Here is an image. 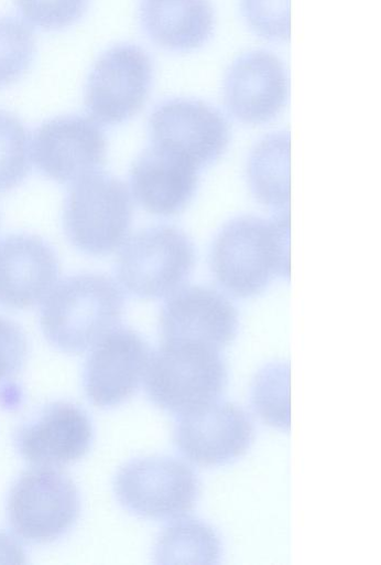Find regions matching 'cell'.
Instances as JSON below:
<instances>
[{"label": "cell", "instance_id": "1", "mask_svg": "<svg viewBox=\"0 0 381 565\" xmlns=\"http://www.w3.org/2000/svg\"><path fill=\"white\" fill-rule=\"evenodd\" d=\"M210 269L230 295L249 298L261 294L274 277L290 278L289 210L270 220L240 216L217 234Z\"/></svg>", "mask_w": 381, "mask_h": 565}, {"label": "cell", "instance_id": "2", "mask_svg": "<svg viewBox=\"0 0 381 565\" xmlns=\"http://www.w3.org/2000/svg\"><path fill=\"white\" fill-rule=\"evenodd\" d=\"M123 307V292L109 276L77 274L51 289L41 309L40 323L52 345L80 353L117 327Z\"/></svg>", "mask_w": 381, "mask_h": 565}, {"label": "cell", "instance_id": "3", "mask_svg": "<svg viewBox=\"0 0 381 565\" xmlns=\"http://www.w3.org/2000/svg\"><path fill=\"white\" fill-rule=\"evenodd\" d=\"M143 379L149 398L179 415L217 399L227 386L228 369L216 349L163 341L151 353Z\"/></svg>", "mask_w": 381, "mask_h": 565}, {"label": "cell", "instance_id": "4", "mask_svg": "<svg viewBox=\"0 0 381 565\" xmlns=\"http://www.w3.org/2000/svg\"><path fill=\"white\" fill-rule=\"evenodd\" d=\"M133 215L128 186L107 173H90L75 181L65 200L63 225L68 241L90 255L120 247Z\"/></svg>", "mask_w": 381, "mask_h": 565}, {"label": "cell", "instance_id": "5", "mask_svg": "<svg viewBox=\"0 0 381 565\" xmlns=\"http://www.w3.org/2000/svg\"><path fill=\"white\" fill-rule=\"evenodd\" d=\"M122 245L117 277L127 291L139 298L170 296L187 279L195 263L192 241L174 226L141 230Z\"/></svg>", "mask_w": 381, "mask_h": 565}, {"label": "cell", "instance_id": "6", "mask_svg": "<svg viewBox=\"0 0 381 565\" xmlns=\"http://www.w3.org/2000/svg\"><path fill=\"white\" fill-rule=\"evenodd\" d=\"M80 497L74 481L52 467L26 470L12 486L7 514L25 542L44 544L62 537L77 521Z\"/></svg>", "mask_w": 381, "mask_h": 565}, {"label": "cell", "instance_id": "7", "mask_svg": "<svg viewBox=\"0 0 381 565\" xmlns=\"http://www.w3.org/2000/svg\"><path fill=\"white\" fill-rule=\"evenodd\" d=\"M115 492L128 511L151 520L189 513L199 497V480L186 462L166 456L137 458L117 473Z\"/></svg>", "mask_w": 381, "mask_h": 565}, {"label": "cell", "instance_id": "8", "mask_svg": "<svg viewBox=\"0 0 381 565\" xmlns=\"http://www.w3.org/2000/svg\"><path fill=\"white\" fill-rule=\"evenodd\" d=\"M153 82V62L133 43H118L95 61L85 85L84 103L98 124L117 125L144 106Z\"/></svg>", "mask_w": 381, "mask_h": 565}, {"label": "cell", "instance_id": "9", "mask_svg": "<svg viewBox=\"0 0 381 565\" xmlns=\"http://www.w3.org/2000/svg\"><path fill=\"white\" fill-rule=\"evenodd\" d=\"M151 145L200 170L227 150L229 124L211 105L194 98L161 102L149 117Z\"/></svg>", "mask_w": 381, "mask_h": 565}, {"label": "cell", "instance_id": "10", "mask_svg": "<svg viewBox=\"0 0 381 565\" xmlns=\"http://www.w3.org/2000/svg\"><path fill=\"white\" fill-rule=\"evenodd\" d=\"M173 436L188 461L216 467L243 456L254 440L255 428L241 406L215 399L179 414Z\"/></svg>", "mask_w": 381, "mask_h": 565}, {"label": "cell", "instance_id": "11", "mask_svg": "<svg viewBox=\"0 0 381 565\" xmlns=\"http://www.w3.org/2000/svg\"><path fill=\"white\" fill-rule=\"evenodd\" d=\"M31 150L43 174L61 183L75 182L104 166L107 140L91 118L64 115L36 128Z\"/></svg>", "mask_w": 381, "mask_h": 565}, {"label": "cell", "instance_id": "12", "mask_svg": "<svg viewBox=\"0 0 381 565\" xmlns=\"http://www.w3.org/2000/svg\"><path fill=\"white\" fill-rule=\"evenodd\" d=\"M151 350L134 330L115 327L89 353L84 372L85 392L97 407L108 408L128 401L139 388Z\"/></svg>", "mask_w": 381, "mask_h": 565}, {"label": "cell", "instance_id": "13", "mask_svg": "<svg viewBox=\"0 0 381 565\" xmlns=\"http://www.w3.org/2000/svg\"><path fill=\"white\" fill-rule=\"evenodd\" d=\"M290 94L284 63L272 52L251 50L228 67L222 97L228 111L244 124H264L286 106Z\"/></svg>", "mask_w": 381, "mask_h": 565}, {"label": "cell", "instance_id": "14", "mask_svg": "<svg viewBox=\"0 0 381 565\" xmlns=\"http://www.w3.org/2000/svg\"><path fill=\"white\" fill-rule=\"evenodd\" d=\"M235 306L220 292L187 286L171 294L159 318L161 340L203 344L220 351L238 332Z\"/></svg>", "mask_w": 381, "mask_h": 565}, {"label": "cell", "instance_id": "15", "mask_svg": "<svg viewBox=\"0 0 381 565\" xmlns=\"http://www.w3.org/2000/svg\"><path fill=\"white\" fill-rule=\"evenodd\" d=\"M92 425L87 414L68 402H54L15 437L20 455L37 467H63L80 459L89 450Z\"/></svg>", "mask_w": 381, "mask_h": 565}, {"label": "cell", "instance_id": "16", "mask_svg": "<svg viewBox=\"0 0 381 565\" xmlns=\"http://www.w3.org/2000/svg\"><path fill=\"white\" fill-rule=\"evenodd\" d=\"M58 275L54 249L32 234L0 239V303L25 309L45 299Z\"/></svg>", "mask_w": 381, "mask_h": 565}, {"label": "cell", "instance_id": "17", "mask_svg": "<svg viewBox=\"0 0 381 565\" xmlns=\"http://www.w3.org/2000/svg\"><path fill=\"white\" fill-rule=\"evenodd\" d=\"M198 171L187 161L151 145L131 167L132 194L152 214H178L196 192Z\"/></svg>", "mask_w": 381, "mask_h": 565}, {"label": "cell", "instance_id": "18", "mask_svg": "<svg viewBox=\"0 0 381 565\" xmlns=\"http://www.w3.org/2000/svg\"><path fill=\"white\" fill-rule=\"evenodd\" d=\"M141 28L157 47L186 53L202 47L215 29L210 0H140Z\"/></svg>", "mask_w": 381, "mask_h": 565}, {"label": "cell", "instance_id": "19", "mask_svg": "<svg viewBox=\"0 0 381 565\" xmlns=\"http://www.w3.org/2000/svg\"><path fill=\"white\" fill-rule=\"evenodd\" d=\"M290 132L277 131L261 139L248 159V182L254 198L269 207L289 210Z\"/></svg>", "mask_w": 381, "mask_h": 565}, {"label": "cell", "instance_id": "20", "mask_svg": "<svg viewBox=\"0 0 381 565\" xmlns=\"http://www.w3.org/2000/svg\"><path fill=\"white\" fill-rule=\"evenodd\" d=\"M221 552V540L211 525L181 516L161 531L153 557L157 564H217Z\"/></svg>", "mask_w": 381, "mask_h": 565}, {"label": "cell", "instance_id": "21", "mask_svg": "<svg viewBox=\"0 0 381 565\" xmlns=\"http://www.w3.org/2000/svg\"><path fill=\"white\" fill-rule=\"evenodd\" d=\"M250 398L255 414L263 423L289 431L291 425L289 362H272L263 366L252 382Z\"/></svg>", "mask_w": 381, "mask_h": 565}, {"label": "cell", "instance_id": "22", "mask_svg": "<svg viewBox=\"0 0 381 565\" xmlns=\"http://www.w3.org/2000/svg\"><path fill=\"white\" fill-rule=\"evenodd\" d=\"M35 51L31 26L18 18L0 15V88L12 85L26 73Z\"/></svg>", "mask_w": 381, "mask_h": 565}, {"label": "cell", "instance_id": "23", "mask_svg": "<svg viewBox=\"0 0 381 565\" xmlns=\"http://www.w3.org/2000/svg\"><path fill=\"white\" fill-rule=\"evenodd\" d=\"M30 138L14 114L0 109V192L18 186L30 171Z\"/></svg>", "mask_w": 381, "mask_h": 565}, {"label": "cell", "instance_id": "24", "mask_svg": "<svg viewBox=\"0 0 381 565\" xmlns=\"http://www.w3.org/2000/svg\"><path fill=\"white\" fill-rule=\"evenodd\" d=\"M29 25L44 31H59L78 22L89 0H14Z\"/></svg>", "mask_w": 381, "mask_h": 565}, {"label": "cell", "instance_id": "25", "mask_svg": "<svg viewBox=\"0 0 381 565\" xmlns=\"http://www.w3.org/2000/svg\"><path fill=\"white\" fill-rule=\"evenodd\" d=\"M242 17L260 38L287 42L291 34L290 0H240Z\"/></svg>", "mask_w": 381, "mask_h": 565}, {"label": "cell", "instance_id": "26", "mask_svg": "<svg viewBox=\"0 0 381 565\" xmlns=\"http://www.w3.org/2000/svg\"><path fill=\"white\" fill-rule=\"evenodd\" d=\"M26 353L28 341L21 327L0 316V382L18 373Z\"/></svg>", "mask_w": 381, "mask_h": 565}]
</instances>
